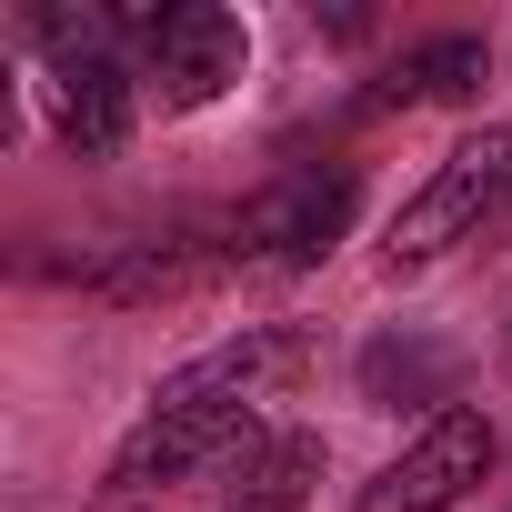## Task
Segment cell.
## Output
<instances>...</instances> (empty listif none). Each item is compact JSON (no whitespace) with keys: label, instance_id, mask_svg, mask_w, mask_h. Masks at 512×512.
<instances>
[{"label":"cell","instance_id":"5b68a950","mask_svg":"<svg viewBox=\"0 0 512 512\" xmlns=\"http://www.w3.org/2000/svg\"><path fill=\"white\" fill-rule=\"evenodd\" d=\"M482 472H492V422H482L472 402H452V412L422 422V442H412L402 462H382V472L362 482L352 512H452Z\"/></svg>","mask_w":512,"mask_h":512},{"label":"cell","instance_id":"7a4b0ae2","mask_svg":"<svg viewBox=\"0 0 512 512\" xmlns=\"http://www.w3.org/2000/svg\"><path fill=\"white\" fill-rule=\"evenodd\" d=\"M512 191V131H472V141H452L442 161H432V181L392 211V231H382V262L392 272H422V262H442L452 241H472L482 231V211Z\"/></svg>","mask_w":512,"mask_h":512},{"label":"cell","instance_id":"6da1fadb","mask_svg":"<svg viewBox=\"0 0 512 512\" xmlns=\"http://www.w3.org/2000/svg\"><path fill=\"white\" fill-rule=\"evenodd\" d=\"M282 372H292V332H241V342L181 362L151 392V412L131 422V442L111 452V512H131V502L171 492L181 472L221 462L231 442H251V402H262Z\"/></svg>","mask_w":512,"mask_h":512},{"label":"cell","instance_id":"3957f363","mask_svg":"<svg viewBox=\"0 0 512 512\" xmlns=\"http://www.w3.org/2000/svg\"><path fill=\"white\" fill-rule=\"evenodd\" d=\"M342 221H352V171H282V181H262V191L231 211L221 262L302 272V262H322V251L342 241Z\"/></svg>","mask_w":512,"mask_h":512},{"label":"cell","instance_id":"9c48e42d","mask_svg":"<svg viewBox=\"0 0 512 512\" xmlns=\"http://www.w3.org/2000/svg\"><path fill=\"white\" fill-rule=\"evenodd\" d=\"M452 382V352L442 342H372L362 352V392L392 402V392H442Z\"/></svg>","mask_w":512,"mask_h":512},{"label":"cell","instance_id":"8992f818","mask_svg":"<svg viewBox=\"0 0 512 512\" xmlns=\"http://www.w3.org/2000/svg\"><path fill=\"white\" fill-rule=\"evenodd\" d=\"M41 91H51V131H61L81 161H111V151L131 141V81H121L111 51H61Z\"/></svg>","mask_w":512,"mask_h":512},{"label":"cell","instance_id":"277c9868","mask_svg":"<svg viewBox=\"0 0 512 512\" xmlns=\"http://www.w3.org/2000/svg\"><path fill=\"white\" fill-rule=\"evenodd\" d=\"M141 71H151L161 111H201V101H221L251 71V31H241V11H221V0H181V11L151 21Z\"/></svg>","mask_w":512,"mask_h":512},{"label":"cell","instance_id":"ba28073f","mask_svg":"<svg viewBox=\"0 0 512 512\" xmlns=\"http://www.w3.org/2000/svg\"><path fill=\"white\" fill-rule=\"evenodd\" d=\"M482 71H492V51H482L472 31H442V41H422L392 81H372V111H402V101H472Z\"/></svg>","mask_w":512,"mask_h":512},{"label":"cell","instance_id":"52a82bcc","mask_svg":"<svg viewBox=\"0 0 512 512\" xmlns=\"http://www.w3.org/2000/svg\"><path fill=\"white\" fill-rule=\"evenodd\" d=\"M322 482V442L312 432H272V442H241V482L231 512H302Z\"/></svg>","mask_w":512,"mask_h":512},{"label":"cell","instance_id":"30bf717a","mask_svg":"<svg viewBox=\"0 0 512 512\" xmlns=\"http://www.w3.org/2000/svg\"><path fill=\"white\" fill-rule=\"evenodd\" d=\"M502 211H512V191H502Z\"/></svg>","mask_w":512,"mask_h":512}]
</instances>
